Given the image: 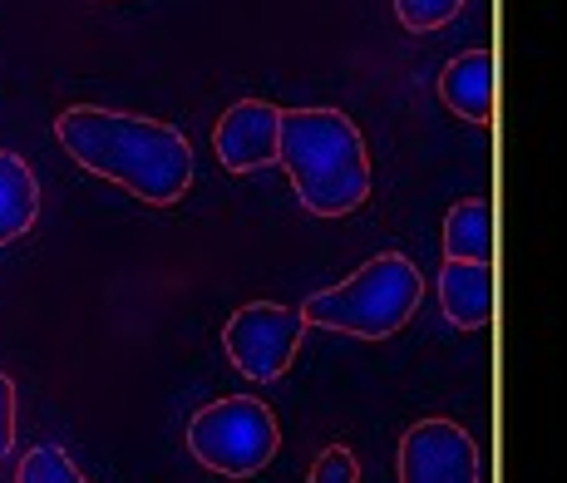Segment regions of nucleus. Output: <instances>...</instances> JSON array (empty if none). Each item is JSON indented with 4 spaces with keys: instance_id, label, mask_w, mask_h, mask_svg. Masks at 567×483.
Instances as JSON below:
<instances>
[{
    "instance_id": "20e7f679",
    "label": "nucleus",
    "mask_w": 567,
    "mask_h": 483,
    "mask_svg": "<svg viewBox=\"0 0 567 483\" xmlns=\"http://www.w3.org/2000/svg\"><path fill=\"white\" fill-rule=\"evenodd\" d=\"M277 414L247 394H223L188 420V454L217 479H257L277 459Z\"/></svg>"
},
{
    "instance_id": "9b49d317",
    "label": "nucleus",
    "mask_w": 567,
    "mask_h": 483,
    "mask_svg": "<svg viewBox=\"0 0 567 483\" xmlns=\"http://www.w3.org/2000/svg\"><path fill=\"white\" fill-rule=\"evenodd\" d=\"M444 257L460 261H488L494 257V213L484 197H464L444 217Z\"/></svg>"
},
{
    "instance_id": "1a4fd4ad",
    "label": "nucleus",
    "mask_w": 567,
    "mask_h": 483,
    "mask_svg": "<svg viewBox=\"0 0 567 483\" xmlns=\"http://www.w3.org/2000/svg\"><path fill=\"white\" fill-rule=\"evenodd\" d=\"M440 99H444V109H454V114L464 119V124H488V119H494V99H498L494 54L488 50L454 54L440 74Z\"/></svg>"
},
{
    "instance_id": "4468645a",
    "label": "nucleus",
    "mask_w": 567,
    "mask_h": 483,
    "mask_svg": "<svg viewBox=\"0 0 567 483\" xmlns=\"http://www.w3.org/2000/svg\"><path fill=\"white\" fill-rule=\"evenodd\" d=\"M307 483H361V464H355V454L346 444H331L316 454Z\"/></svg>"
},
{
    "instance_id": "ddd939ff",
    "label": "nucleus",
    "mask_w": 567,
    "mask_h": 483,
    "mask_svg": "<svg viewBox=\"0 0 567 483\" xmlns=\"http://www.w3.org/2000/svg\"><path fill=\"white\" fill-rule=\"evenodd\" d=\"M460 6L464 0H395V16H400V25L405 30H440V25H450L454 16H460Z\"/></svg>"
},
{
    "instance_id": "6e6552de",
    "label": "nucleus",
    "mask_w": 567,
    "mask_h": 483,
    "mask_svg": "<svg viewBox=\"0 0 567 483\" xmlns=\"http://www.w3.org/2000/svg\"><path fill=\"white\" fill-rule=\"evenodd\" d=\"M440 306H444V321H454L460 331H484L488 316H494V271H488V261L444 257Z\"/></svg>"
},
{
    "instance_id": "2eb2a0df",
    "label": "nucleus",
    "mask_w": 567,
    "mask_h": 483,
    "mask_svg": "<svg viewBox=\"0 0 567 483\" xmlns=\"http://www.w3.org/2000/svg\"><path fill=\"white\" fill-rule=\"evenodd\" d=\"M10 444H16V386L0 370V464L10 459Z\"/></svg>"
},
{
    "instance_id": "f8f14e48",
    "label": "nucleus",
    "mask_w": 567,
    "mask_h": 483,
    "mask_svg": "<svg viewBox=\"0 0 567 483\" xmlns=\"http://www.w3.org/2000/svg\"><path fill=\"white\" fill-rule=\"evenodd\" d=\"M16 483H90V479L80 474V464L60 444H35L16 464Z\"/></svg>"
},
{
    "instance_id": "f257e3e1",
    "label": "nucleus",
    "mask_w": 567,
    "mask_h": 483,
    "mask_svg": "<svg viewBox=\"0 0 567 483\" xmlns=\"http://www.w3.org/2000/svg\"><path fill=\"white\" fill-rule=\"evenodd\" d=\"M54 138L84 173L118 183L148 207H173L193 188V144L163 119L74 104L54 119Z\"/></svg>"
},
{
    "instance_id": "39448f33",
    "label": "nucleus",
    "mask_w": 567,
    "mask_h": 483,
    "mask_svg": "<svg viewBox=\"0 0 567 483\" xmlns=\"http://www.w3.org/2000/svg\"><path fill=\"white\" fill-rule=\"evenodd\" d=\"M301 340H307V316L277 301H247L233 311V321L223 326V350L247 380H271L287 376V366L297 360Z\"/></svg>"
},
{
    "instance_id": "7ed1b4c3",
    "label": "nucleus",
    "mask_w": 567,
    "mask_h": 483,
    "mask_svg": "<svg viewBox=\"0 0 567 483\" xmlns=\"http://www.w3.org/2000/svg\"><path fill=\"white\" fill-rule=\"evenodd\" d=\"M424 277L410 257L400 251H380L370 257L361 271L341 281V287H326L301 301L307 326H326V331H341L355 340H385L420 311Z\"/></svg>"
},
{
    "instance_id": "423d86ee",
    "label": "nucleus",
    "mask_w": 567,
    "mask_h": 483,
    "mask_svg": "<svg viewBox=\"0 0 567 483\" xmlns=\"http://www.w3.org/2000/svg\"><path fill=\"white\" fill-rule=\"evenodd\" d=\"M400 483H478V444L454 420H420L400 439Z\"/></svg>"
},
{
    "instance_id": "9d476101",
    "label": "nucleus",
    "mask_w": 567,
    "mask_h": 483,
    "mask_svg": "<svg viewBox=\"0 0 567 483\" xmlns=\"http://www.w3.org/2000/svg\"><path fill=\"white\" fill-rule=\"evenodd\" d=\"M40 223V183L20 153L0 148V247L20 242Z\"/></svg>"
},
{
    "instance_id": "0eeeda50",
    "label": "nucleus",
    "mask_w": 567,
    "mask_h": 483,
    "mask_svg": "<svg viewBox=\"0 0 567 483\" xmlns=\"http://www.w3.org/2000/svg\"><path fill=\"white\" fill-rule=\"evenodd\" d=\"M277 129H281V109L267 99H237L223 119H217V158L227 173H252L277 163Z\"/></svg>"
},
{
    "instance_id": "f03ea898",
    "label": "nucleus",
    "mask_w": 567,
    "mask_h": 483,
    "mask_svg": "<svg viewBox=\"0 0 567 483\" xmlns=\"http://www.w3.org/2000/svg\"><path fill=\"white\" fill-rule=\"evenodd\" d=\"M277 163L316 217H346L370 197L365 134L341 109H287L277 129Z\"/></svg>"
}]
</instances>
